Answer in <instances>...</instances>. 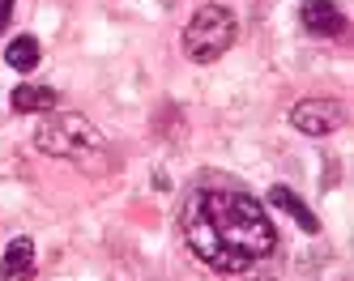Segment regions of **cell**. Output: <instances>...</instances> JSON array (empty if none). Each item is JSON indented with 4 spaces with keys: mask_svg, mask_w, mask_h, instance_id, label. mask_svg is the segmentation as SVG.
<instances>
[{
    "mask_svg": "<svg viewBox=\"0 0 354 281\" xmlns=\"http://www.w3.org/2000/svg\"><path fill=\"white\" fill-rule=\"evenodd\" d=\"M180 230L201 264H209L214 273H231V277L261 264L277 247L273 222L261 209V200L239 188L192 192L180 213Z\"/></svg>",
    "mask_w": 354,
    "mask_h": 281,
    "instance_id": "obj_1",
    "label": "cell"
},
{
    "mask_svg": "<svg viewBox=\"0 0 354 281\" xmlns=\"http://www.w3.org/2000/svg\"><path fill=\"white\" fill-rule=\"evenodd\" d=\"M35 145L52 158H68V162H86L94 153H103V133L77 111H47V119L39 124Z\"/></svg>",
    "mask_w": 354,
    "mask_h": 281,
    "instance_id": "obj_2",
    "label": "cell"
},
{
    "mask_svg": "<svg viewBox=\"0 0 354 281\" xmlns=\"http://www.w3.org/2000/svg\"><path fill=\"white\" fill-rule=\"evenodd\" d=\"M235 39H239V21H235L231 9L226 5H201L192 13V21L184 26V56L192 64H214L235 47Z\"/></svg>",
    "mask_w": 354,
    "mask_h": 281,
    "instance_id": "obj_3",
    "label": "cell"
},
{
    "mask_svg": "<svg viewBox=\"0 0 354 281\" xmlns=\"http://www.w3.org/2000/svg\"><path fill=\"white\" fill-rule=\"evenodd\" d=\"M290 124L303 137H328L346 124V102L337 98H303L290 107Z\"/></svg>",
    "mask_w": 354,
    "mask_h": 281,
    "instance_id": "obj_4",
    "label": "cell"
},
{
    "mask_svg": "<svg viewBox=\"0 0 354 281\" xmlns=\"http://www.w3.org/2000/svg\"><path fill=\"white\" fill-rule=\"evenodd\" d=\"M299 21H303V30L316 35V39H337L346 35V13L337 0H303L299 5Z\"/></svg>",
    "mask_w": 354,
    "mask_h": 281,
    "instance_id": "obj_5",
    "label": "cell"
},
{
    "mask_svg": "<svg viewBox=\"0 0 354 281\" xmlns=\"http://www.w3.org/2000/svg\"><path fill=\"white\" fill-rule=\"evenodd\" d=\"M35 273V239L17 235L0 255V281H26Z\"/></svg>",
    "mask_w": 354,
    "mask_h": 281,
    "instance_id": "obj_6",
    "label": "cell"
},
{
    "mask_svg": "<svg viewBox=\"0 0 354 281\" xmlns=\"http://www.w3.org/2000/svg\"><path fill=\"white\" fill-rule=\"evenodd\" d=\"M9 107L21 111V115H47V111H56V90L52 86H17L9 94Z\"/></svg>",
    "mask_w": 354,
    "mask_h": 281,
    "instance_id": "obj_7",
    "label": "cell"
},
{
    "mask_svg": "<svg viewBox=\"0 0 354 281\" xmlns=\"http://www.w3.org/2000/svg\"><path fill=\"white\" fill-rule=\"evenodd\" d=\"M269 204H273V209H286L295 222H299V230H308V235H320V217L308 209V204H303L290 188H282V184H277V188H269Z\"/></svg>",
    "mask_w": 354,
    "mask_h": 281,
    "instance_id": "obj_8",
    "label": "cell"
},
{
    "mask_svg": "<svg viewBox=\"0 0 354 281\" xmlns=\"http://www.w3.org/2000/svg\"><path fill=\"white\" fill-rule=\"evenodd\" d=\"M39 60H43V47H39L35 35H17V39L5 47V64H9L13 72H35Z\"/></svg>",
    "mask_w": 354,
    "mask_h": 281,
    "instance_id": "obj_9",
    "label": "cell"
},
{
    "mask_svg": "<svg viewBox=\"0 0 354 281\" xmlns=\"http://www.w3.org/2000/svg\"><path fill=\"white\" fill-rule=\"evenodd\" d=\"M9 17H13V0H0V30L9 26Z\"/></svg>",
    "mask_w": 354,
    "mask_h": 281,
    "instance_id": "obj_10",
    "label": "cell"
}]
</instances>
